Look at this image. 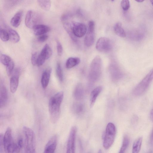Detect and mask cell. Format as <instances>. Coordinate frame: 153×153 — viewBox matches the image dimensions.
<instances>
[{
	"mask_svg": "<svg viewBox=\"0 0 153 153\" xmlns=\"http://www.w3.org/2000/svg\"><path fill=\"white\" fill-rule=\"evenodd\" d=\"M114 30L115 33L118 36L122 38H124L126 36V33L120 22H117L115 24Z\"/></svg>",
	"mask_w": 153,
	"mask_h": 153,
	"instance_id": "cell-23",
	"label": "cell"
},
{
	"mask_svg": "<svg viewBox=\"0 0 153 153\" xmlns=\"http://www.w3.org/2000/svg\"><path fill=\"white\" fill-rule=\"evenodd\" d=\"M129 139L127 135L123 137L122 145L119 153H125L129 144Z\"/></svg>",
	"mask_w": 153,
	"mask_h": 153,
	"instance_id": "cell-28",
	"label": "cell"
},
{
	"mask_svg": "<svg viewBox=\"0 0 153 153\" xmlns=\"http://www.w3.org/2000/svg\"><path fill=\"white\" fill-rule=\"evenodd\" d=\"M25 136V153H36V139L33 131L26 126L23 128Z\"/></svg>",
	"mask_w": 153,
	"mask_h": 153,
	"instance_id": "cell-2",
	"label": "cell"
},
{
	"mask_svg": "<svg viewBox=\"0 0 153 153\" xmlns=\"http://www.w3.org/2000/svg\"><path fill=\"white\" fill-rule=\"evenodd\" d=\"M38 55L37 52L33 53L32 55L31 60L32 64L35 66L36 65Z\"/></svg>",
	"mask_w": 153,
	"mask_h": 153,
	"instance_id": "cell-36",
	"label": "cell"
},
{
	"mask_svg": "<svg viewBox=\"0 0 153 153\" xmlns=\"http://www.w3.org/2000/svg\"><path fill=\"white\" fill-rule=\"evenodd\" d=\"M57 142V136L55 135L48 140L45 145L43 153H54Z\"/></svg>",
	"mask_w": 153,
	"mask_h": 153,
	"instance_id": "cell-13",
	"label": "cell"
},
{
	"mask_svg": "<svg viewBox=\"0 0 153 153\" xmlns=\"http://www.w3.org/2000/svg\"><path fill=\"white\" fill-rule=\"evenodd\" d=\"M150 1L151 2L153 6V0H150Z\"/></svg>",
	"mask_w": 153,
	"mask_h": 153,
	"instance_id": "cell-45",
	"label": "cell"
},
{
	"mask_svg": "<svg viewBox=\"0 0 153 153\" xmlns=\"http://www.w3.org/2000/svg\"><path fill=\"white\" fill-rule=\"evenodd\" d=\"M148 153H153L151 151L149 152Z\"/></svg>",
	"mask_w": 153,
	"mask_h": 153,
	"instance_id": "cell-46",
	"label": "cell"
},
{
	"mask_svg": "<svg viewBox=\"0 0 153 153\" xmlns=\"http://www.w3.org/2000/svg\"><path fill=\"white\" fill-rule=\"evenodd\" d=\"M52 69L48 68L46 69L42 73L41 83L43 88L45 89L48 86L50 79Z\"/></svg>",
	"mask_w": 153,
	"mask_h": 153,
	"instance_id": "cell-15",
	"label": "cell"
},
{
	"mask_svg": "<svg viewBox=\"0 0 153 153\" xmlns=\"http://www.w3.org/2000/svg\"><path fill=\"white\" fill-rule=\"evenodd\" d=\"M153 79V68L136 86L133 91V94L139 96L143 94L146 91Z\"/></svg>",
	"mask_w": 153,
	"mask_h": 153,
	"instance_id": "cell-5",
	"label": "cell"
},
{
	"mask_svg": "<svg viewBox=\"0 0 153 153\" xmlns=\"http://www.w3.org/2000/svg\"><path fill=\"white\" fill-rule=\"evenodd\" d=\"M3 143L5 153H19L21 149L14 142L10 127L7 128L4 135Z\"/></svg>",
	"mask_w": 153,
	"mask_h": 153,
	"instance_id": "cell-3",
	"label": "cell"
},
{
	"mask_svg": "<svg viewBox=\"0 0 153 153\" xmlns=\"http://www.w3.org/2000/svg\"><path fill=\"white\" fill-rule=\"evenodd\" d=\"M0 38L1 40L4 42L8 41L9 39V36L7 31L5 30L0 28Z\"/></svg>",
	"mask_w": 153,
	"mask_h": 153,
	"instance_id": "cell-32",
	"label": "cell"
},
{
	"mask_svg": "<svg viewBox=\"0 0 153 153\" xmlns=\"http://www.w3.org/2000/svg\"><path fill=\"white\" fill-rule=\"evenodd\" d=\"M136 1L138 2H142L144 1V0H138V1Z\"/></svg>",
	"mask_w": 153,
	"mask_h": 153,
	"instance_id": "cell-43",
	"label": "cell"
},
{
	"mask_svg": "<svg viewBox=\"0 0 153 153\" xmlns=\"http://www.w3.org/2000/svg\"><path fill=\"white\" fill-rule=\"evenodd\" d=\"M116 128L112 123H108L107 125L104 140L103 146L106 149H109L113 144L116 135Z\"/></svg>",
	"mask_w": 153,
	"mask_h": 153,
	"instance_id": "cell-6",
	"label": "cell"
},
{
	"mask_svg": "<svg viewBox=\"0 0 153 153\" xmlns=\"http://www.w3.org/2000/svg\"><path fill=\"white\" fill-rule=\"evenodd\" d=\"M14 67V63L12 60L10 63L6 66V70L7 75L9 76L13 72Z\"/></svg>",
	"mask_w": 153,
	"mask_h": 153,
	"instance_id": "cell-33",
	"label": "cell"
},
{
	"mask_svg": "<svg viewBox=\"0 0 153 153\" xmlns=\"http://www.w3.org/2000/svg\"><path fill=\"white\" fill-rule=\"evenodd\" d=\"M64 97L62 91L57 93L50 99L48 109L51 121L56 123L58 120L60 114V106Z\"/></svg>",
	"mask_w": 153,
	"mask_h": 153,
	"instance_id": "cell-1",
	"label": "cell"
},
{
	"mask_svg": "<svg viewBox=\"0 0 153 153\" xmlns=\"http://www.w3.org/2000/svg\"><path fill=\"white\" fill-rule=\"evenodd\" d=\"M150 143L152 144H153V128L152 130V131L150 138Z\"/></svg>",
	"mask_w": 153,
	"mask_h": 153,
	"instance_id": "cell-41",
	"label": "cell"
},
{
	"mask_svg": "<svg viewBox=\"0 0 153 153\" xmlns=\"http://www.w3.org/2000/svg\"><path fill=\"white\" fill-rule=\"evenodd\" d=\"M110 71L111 77L114 80H117L123 76L122 73L114 66L112 65L110 67Z\"/></svg>",
	"mask_w": 153,
	"mask_h": 153,
	"instance_id": "cell-20",
	"label": "cell"
},
{
	"mask_svg": "<svg viewBox=\"0 0 153 153\" xmlns=\"http://www.w3.org/2000/svg\"><path fill=\"white\" fill-rule=\"evenodd\" d=\"M94 30V22L90 21L88 22V31L84 40V44L86 46L90 47L93 45L95 39Z\"/></svg>",
	"mask_w": 153,
	"mask_h": 153,
	"instance_id": "cell-7",
	"label": "cell"
},
{
	"mask_svg": "<svg viewBox=\"0 0 153 153\" xmlns=\"http://www.w3.org/2000/svg\"><path fill=\"white\" fill-rule=\"evenodd\" d=\"M46 59H47V54L46 47L45 45L42 50L41 52L38 55L36 65L38 66L42 65Z\"/></svg>",
	"mask_w": 153,
	"mask_h": 153,
	"instance_id": "cell-22",
	"label": "cell"
},
{
	"mask_svg": "<svg viewBox=\"0 0 153 153\" xmlns=\"http://www.w3.org/2000/svg\"><path fill=\"white\" fill-rule=\"evenodd\" d=\"M71 14L69 13H65L62 15L61 20L62 21H65L69 19L71 17Z\"/></svg>",
	"mask_w": 153,
	"mask_h": 153,
	"instance_id": "cell-37",
	"label": "cell"
},
{
	"mask_svg": "<svg viewBox=\"0 0 153 153\" xmlns=\"http://www.w3.org/2000/svg\"><path fill=\"white\" fill-rule=\"evenodd\" d=\"M4 135L2 134L0 135V153H3L4 151V145L3 143Z\"/></svg>",
	"mask_w": 153,
	"mask_h": 153,
	"instance_id": "cell-38",
	"label": "cell"
},
{
	"mask_svg": "<svg viewBox=\"0 0 153 153\" xmlns=\"http://www.w3.org/2000/svg\"><path fill=\"white\" fill-rule=\"evenodd\" d=\"M37 2L43 10L48 11L51 8V2L50 0H37Z\"/></svg>",
	"mask_w": 153,
	"mask_h": 153,
	"instance_id": "cell-27",
	"label": "cell"
},
{
	"mask_svg": "<svg viewBox=\"0 0 153 153\" xmlns=\"http://www.w3.org/2000/svg\"><path fill=\"white\" fill-rule=\"evenodd\" d=\"M84 89L82 85L81 84H78L74 89V97L76 100L81 99L84 96Z\"/></svg>",
	"mask_w": 153,
	"mask_h": 153,
	"instance_id": "cell-21",
	"label": "cell"
},
{
	"mask_svg": "<svg viewBox=\"0 0 153 153\" xmlns=\"http://www.w3.org/2000/svg\"><path fill=\"white\" fill-rule=\"evenodd\" d=\"M77 128L73 126L70 132L67 144L66 153H75V142Z\"/></svg>",
	"mask_w": 153,
	"mask_h": 153,
	"instance_id": "cell-9",
	"label": "cell"
},
{
	"mask_svg": "<svg viewBox=\"0 0 153 153\" xmlns=\"http://www.w3.org/2000/svg\"><path fill=\"white\" fill-rule=\"evenodd\" d=\"M21 70L19 68H16L13 72V74L10 81V88L11 92L13 93L16 91L18 86L19 77Z\"/></svg>",
	"mask_w": 153,
	"mask_h": 153,
	"instance_id": "cell-10",
	"label": "cell"
},
{
	"mask_svg": "<svg viewBox=\"0 0 153 153\" xmlns=\"http://www.w3.org/2000/svg\"><path fill=\"white\" fill-rule=\"evenodd\" d=\"M23 11L20 10L17 11L11 18L10 22L13 27H17L20 25Z\"/></svg>",
	"mask_w": 153,
	"mask_h": 153,
	"instance_id": "cell-16",
	"label": "cell"
},
{
	"mask_svg": "<svg viewBox=\"0 0 153 153\" xmlns=\"http://www.w3.org/2000/svg\"><path fill=\"white\" fill-rule=\"evenodd\" d=\"M112 44L110 40L106 37H101L97 40L96 44V48L101 52H108L111 50Z\"/></svg>",
	"mask_w": 153,
	"mask_h": 153,
	"instance_id": "cell-8",
	"label": "cell"
},
{
	"mask_svg": "<svg viewBox=\"0 0 153 153\" xmlns=\"http://www.w3.org/2000/svg\"><path fill=\"white\" fill-rule=\"evenodd\" d=\"M102 67L101 58L96 56L91 63L89 71V77L90 80L93 82L96 81L100 75Z\"/></svg>",
	"mask_w": 153,
	"mask_h": 153,
	"instance_id": "cell-4",
	"label": "cell"
},
{
	"mask_svg": "<svg viewBox=\"0 0 153 153\" xmlns=\"http://www.w3.org/2000/svg\"><path fill=\"white\" fill-rule=\"evenodd\" d=\"M7 93L6 87L4 85L1 86L0 90V106L1 108L6 104L7 100Z\"/></svg>",
	"mask_w": 153,
	"mask_h": 153,
	"instance_id": "cell-17",
	"label": "cell"
},
{
	"mask_svg": "<svg viewBox=\"0 0 153 153\" xmlns=\"http://www.w3.org/2000/svg\"><path fill=\"white\" fill-rule=\"evenodd\" d=\"M63 27L72 40L75 42H77V37L74 35L73 30V22H65Z\"/></svg>",
	"mask_w": 153,
	"mask_h": 153,
	"instance_id": "cell-18",
	"label": "cell"
},
{
	"mask_svg": "<svg viewBox=\"0 0 153 153\" xmlns=\"http://www.w3.org/2000/svg\"><path fill=\"white\" fill-rule=\"evenodd\" d=\"M48 36L46 34H43L39 36L37 38L38 41L41 42L46 41L48 39Z\"/></svg>",
	"mask_w": 153,
	"mask_h": 153,
	"instance_id": "cell-39",
	"label": "cell"
},
{
	"mask_svg": "<svg viewBox=\"0 0 153 153\" xmlns=\"http://www.w3.org/2000/svg\"><path fill=\"white\" fill-rule=\"evenodd\" d=\"M102 90L101 86L96 87L91 91L90 98V105L92 107L94 105L97 98Z\"/></svg>",
	"mask_w": 153,
	"mask_h": 153,
	"instance_id": "cell-19",
	"label": "cell"
},
{
	"mask_svg": "<svg viewBox=\"0 0 153 153\" xmlns=\"http://www.w3.org/2000/svg\"><path fill=\"white\" fill-rule=\"evenodd\" d=\"M32 28L34 34L39 36L44 34L50 30L49 26L45 25L39 24L34 25Z\"/></svg>",
	"mask_w": 153,
	"mask_h": 153,
	"instance_id": "cell-14",
	"label": "cell"
},
{
	"mask_svg": "<svg viewBox=\"0 0 153 153\" xmlns=\"http://www.w3.org/2000/svg\"><path fill=\"white\" fill-rule=\"evenodd\" d=\"M98 153H102L101 150V149H100L99 150Z\"/></svg>",
	"mask_w": 153,
	"mask_h": 153,
	"instance_id": "cell-44",
	"label": "cell"
},
{
	"mask_svg": "<svg viewBox=\"0 0 153 153\" xmlns=\"http://www.w3.org/2000/svg\"><path fill=\"white\" fill-rule=\"evenodd\" d=\"M143 138L140 137L134 141L132 146V153H139L142 142Z\"/></svg>",
	"mask_w": 153,
	"mask_h": 153,
	"instance_id": "cell-26",
	"label": "cell"
},
{
	"mask_svg": "<svg viewBox=\"0 0 153 153\" xmlns=\"http://www.w3.org/2000/svg\"><path fill=\"white\" fill-rule=\"evenodd\" d=\"M36 14H34L32 10H29L27 12L25 19V24L29 28H33L36 25V23L39 20Z\"/></svg>",
	"mask_w": 153,
	"mask_h": 153,
	"instance_id": "cell-12",
	"label": "cell"
},
{
	"mask_svg": "<svg viewBox=\"0 0 153 153\" xmlns=\"http://www.w3.org/2000/svg\"><path fill=\"white\" fill-rule=\"evenodd\" d=\"M150 116L151 119L153 121V109H152L150 112Z\"/></svg>",
	"mask_w": 153,
	"mask_h": 153,
	"instance_id": "cell-42",
	"label": "cell"
},
{
	"mask_svg": "<svg viewBox=\"0 0 153 153\" xmlns=\"http://www.w3.org/2000/svg\"><path fill=\"white\" fill-rule=\"evenodd\" d=\"M11 58L8 56L2 54L0 56V62L4 65L7 66L12 60Z\"/></svg>",
	"mask_w": 153,
	"mask_h": 153,
	"instance_id": "cell-31",
	"label": "cell"
},
{
	"mask_svg": "<svg viewBox=\"0 0 153 153\" xmlns=\"http://www.w3.org/2000/svg\"><path fill=\"white\" fill-rule=\"evenodd\" d=\"M56 72V75L59 80L61 82L62 81L63 79V74L60 64L59 62H57V63Z\"/></svg>",
	"mask_w": 153,
	"mask_h": 153,
	"instance_id": "cell-30",
	"label": "cell"
},
{
	"mask_svg": "<svg viewBox=\"0 0 153 153\" xmlns=\"http://www.w3.org/2000/svg\"><path fill=\"white\" fill-rule=\"evenodd\" d=\"M16 143L18 146L21 149L23 145V138L21 137H19Z\"/></svg>",
	"mask_w": 153,
	"mask_h": 153,
	"instance_id": "cell-40",
	"label": "cell"
},
{
	"mask_svg": "<svg viewBox=\"0 0 153 153\" xmlns=\"http://www.w3.org/2000/svg\"><path fill=\"white\" fill-rule=\"evenodd\" d=\"M84 107L83 105L79 103H75L73 107V111L76 114H80L83 111Z\"/></svg>",
	"mask_w": 153,
	"mask_h": 153,
	"instance_id": "cell-29",
	"label": "cell"
},
{
	"mask_svg": "<svg viewBox=\"0 0 153 153\" xmlns=\"http://www.w3.org/2000/svg\"><path fill=\"white\" fill-rule=\"evenodd\" d=\"M73 30L76 37L83 36L87 32V27L83 24L73 22Z\"/></svg>",
	"mask_w": 153,
	"mask_h": 153,
	"instance_id": "cell-11",
	"label": "cell"
},
{
	"mask_svg": "<svg viewBox=\"0 0 153 153\" xmlns=\"http://www.w3.org/2000/svg\"><path fill=\"white\" fill-rule=\"evenodd\" d=\"M80 62V59L78 57H70L66 61V68L68 69L71 68L78 65Z\"/></svg>",
	"mask_w": 153,
	"mask_h": 153,
	"instance_id": "cell-24",
	"label": "cell"
},
{
	"mask_svg": "<svg viewBox=\"0 0 153 153\" xmlns=\"http://www.w3.org/2000/svg\"><path fill=\"white\" fill-rule=\"evenodd\" d=\"M121 6L124 11L128 10L130 7L129 1L128 0H123L121 2Z\"/></svg>",
	"mask_w": 153,
	"mask_h": 153,
	"instance_id": "cell-34",
	"label": "cell"
},
{
	"mask_svg": "<svg viewBox=\"0 0 153 153\" xmlns=\"http://www.w3.org/2000/svg\"><path fill=\"white\" fill-rule=\"evenodd\" d=\"M7 32L9 35V39L12 42L16 43L19 41L20 36L16 30L11 28H9Z\"/></svg>",
	"mask_w": 153,
	"mask_h": 153,
	"instance_id": "cell-25",
	"label": "cell"
},
{
	"mask_svg": "<svg viewBox=\"0 0 153 153\" xmlns=\"http://www.w3.org/2000/svg\"><path fill=\"white\" fill-rule=\"evenodd\" d=\"M56 48L58 54L61 56L62 53L63 48L61 44L58 40H56Z\"/></svg>",
	"mask_w": 153,
	"mask_h": 153,
	"instance_id": "cell-35",
	"label": "cell"
}]
</instances>
